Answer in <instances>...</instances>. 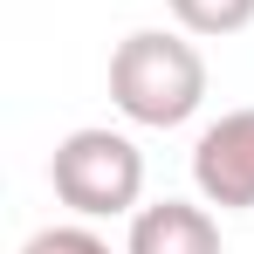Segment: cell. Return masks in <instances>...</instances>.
I'll list each match as a JSON object with an SVG mask.
<instances>
[{
  "instance_id": "6da1fadb",
  "label": "cell",
  "mask_w": 254,
  "mask_h": 254,
  "mask_svg": "<svg viewBox=\"0 0 254 254\" xmlns=\"http://www.w3.org/2000/svg\"><path fill=\"white\" fill-rule=\"evenodd\" d=\"M110 103L144 130H179L206 103V55L172 28H137L110 48Z\"/></svg>"
},
{
  "instance_id": "7a4b0ae2",
  "label": "cell",
  "mask_w": 254,
  "mask_h": 254,
  "mask_svg": "<svg viewBox=\"0 0 254 254\" xmlns=\"http://www.w3.org/2000/svg\"><path fill=\"white\" fill-rule=\"evenodd\" d=\"M48 186L55 199L83 220H117V213H137L144 199V151L130 144L124 130H69L48 158Z\"/></svg>"
},
{
  "instance_id": "3957f363",
  "label": "cell",
  "mask_w": 254,
  "mask_h": 254,
  "mask_svg": "<svg viewBox=\"0 0 254 254\" xmlns=\"http://www.w3.org/2000/svg\"><path fill=\"white\" fill-rule=\"evenodd\" d=\"M192 186L220 213H248L254 206V103L248 110H227V117H213L199 130V144H192Z\"/></svg>"
},
{
  "instance_id": "277c9868",
  "label": "cell",
  "mask_w": 254,
  "mask_h": 254,
  "mask_svg": "<svg viewBox=\"0 0 254 254\" xmlns=\"http://www.w3.org/2000/svg\"><path fill=\"white\" fill-rule=\"evenodd\" d=\"M124 254H220V220L192 199H158L130 213Z\"/></svg>"
},
{
  "instance_id": "5b68a950",
  "label": "cell",
  "mask_w": 254,
  "mask_h": 254,
  "mask_svg": "<svg viewBox=\"0 0 254 254\" xmlns=\"http://www.w3.org/2000/svg\"><path fill=\"white\" fill-rule=\"evenodd\" d=\"M172 7V21L186 28V35H241L254 21V0H165Z\"/></svg>"
},
{
  "instance_id": "8992f818",
  "label": "cell",
  "mask_w": 254,
  "mask_h": 254,
  "mask_svg": "<svg viewBox=\"0 0 254 254\" xmlns=\"http://www.w3.org/2000/svg\"><path fill=\"white\" fill-rule=\"evenodd\" d=\"M21 254H110V241L89 234V227H42Z\"/></svg>"
}]
</instances>
